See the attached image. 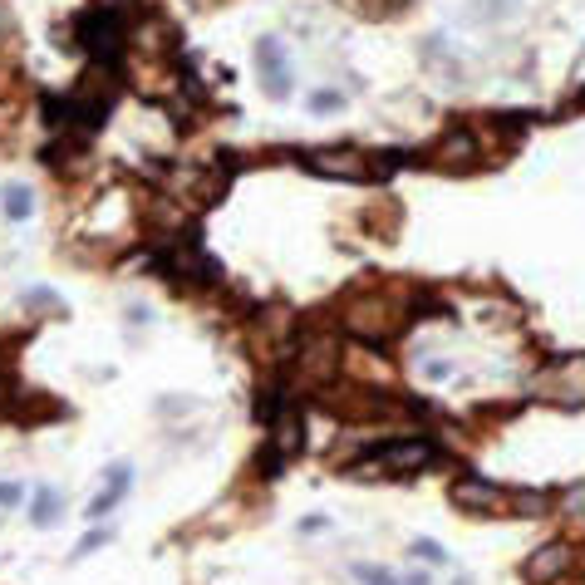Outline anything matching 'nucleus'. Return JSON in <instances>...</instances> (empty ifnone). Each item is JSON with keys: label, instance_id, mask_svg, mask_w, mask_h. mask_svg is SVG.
Instances as JSON below:
<instances>
[{"label": "nucleus", "instance_id": "ddd939ff", "mask_svg": "<svg viewBox=\"0 0 585 585\" xmlns=\"http://www.w3.org/2000/svg\"><path fill=\"white\" fill-rule=\"evenodd\" d=\"M345 109V94L340 89H315L310 94V114H340Z\"/></svg>", "mask_w": 585, "mask_h": 585}, {"label": "nucleus", "instance_id": "7ed1b4c3", "mask_svg": "<svg viewBox=\"0 0 585 585\" xmlns=\"http://www.w3.org/2000/svg\"><path fill=\"white\" fill-rule=\"evenodd\" d=\"M305 168L320 177H340V182H374L394 163H379V158H369L359 148H320V153H305Z\"/></svg>", "mask_w": 585, "mask_h": 585}, {"label": "nucleus", "instance_id": "9b49d317", "mask_svg": "<svg viewBox=\"0 0 585 585\" xmlns=\"http://www.w3.org/2000/svg\"><path fill=\"white\" fill-rule=\"evenodd\" d=\"M350 571L359 585H404V571H384V566H364V561H354Z\"/></svg>", "mask_w": 585, "mask_h": 585}, {"label": "nucleus", "instance_id": "f257e3e1", "mask_svg": "<svg viewBox=\"0 0 585 585\" xmlns=\"http://www.w3.org/2000/svg\"><path fill=\"white\" fill-rule=\"evenodd\" d=\"M433 463H443V453L428 438H384V443L364 448L350 468H345V477H354V482H364V477L379 482V477H409V472H423V468H433Z\"/></svg>", "mask_w": 585, "mask_h": 585}, {"label": "nucleus", "instance_id": "9d476101", "mask_svg": "<svg viewBox=\"0 0 585 585\" xmlns=\"http://www.w3.org/2000/svg\"><path fill=\"white\" fill-rule=\"evenodd\" d=\"M59 517H64V497L50 492V487H35V497H30V522L45 531V527H55Z\"/></svg>", "mask_w": 585, "mask_h": 585}, {"label": "nucleus", "instance_id": "f03ea898", "mask_svg": "<svg viewBox=\"0 0 585 585\" xmlns=\"http://www.w3.org/2000/svg\"><path fill=\"white\" fill-rule=\"evenodd\" d=\"M74 35H79V50L94 59V64H109L118 69V59L128 50V15L123 5H89L79 20H74Z\"/></svg>", "mask_w": 585, "mask_h": 585}, {"label": "nucleus", "instance_id": "4be33fe9", "mask_svg": "<svg viewBox=\"0 0 585 585\" xmlns=\"http://www.w3.org/2000/svg\"><path fill=\"white\" fill-rule=\"evenodd\" d=\"M453 585H472V581H453Z\"/></svg>", "mask_w": 585, "mask_h": 585}, {"label": "nucleus", "instance_id": "20e7f679", "mask_svg": "<svg viewBox=\"0 0 585 585\" xmlns=\"http://www.w3.org/2000/svg\"><path fill=\"white\" fill-rule=\"evenodd\" d=\"M158 271H163L168 281H177V286H212V276H217V266L207 261V251L197 246L192 232L168 241V251L158 256Z\"/></svg>", "mask_w": 585, "mask_h": 585}, {"label": "nucleus", "instance_id": "2eb2a0df", "mask_svg": "<svg viewBox=\"0 0 585 585\" xmlns=\"http://www.w3.org/2000/svg\"><path fill=\"white\" fill-rule=\"evenodd\" d=\"M114 541V531H89L79 546H74V556H89V551H99V546H109Z\"/></svg>", "mask_w": 585, "mask_h": 585}, {"label": "nucleus", "instance_id": "a211bd4d", "mask_svg": "<svg viewBox=\"0 0 585 585\" xmlns=\"http://www.w3.org/2000/svg\"><path fill=\"white\" fill-rule=\"evenodd\" d=\"M25 492H20V482H0V507H15Z\"/></svg>", "mask_w": 585, "mask_h": 585}, {"label": "nucleus", "instance_id": "6ab92c4d", "mask_svg": "<svg viewBox=\"0 0 585 585\" xmlns=\"http://www.w3.org/2000/svg\"><path fill=\"white\" fill-rule=\"evenodd\" d=\"M404 585H433V576L428 571H404Z\"/></svg>", "mask_w": 585, "mask_h": 585}, {"label": "nucleus", "instance_id": "39448f33", "mask_svg": "<svg viewBox=\"0 0 585 585\" xmlns=\"http://www.w3.org/2000/svg\"><path fill=\"white\" fill-rule=\"evenodd\" d=\"M448 497H453V507L468 512V517H507V512L517 507V492H507V487H497V482H487V477H458V482L448 487Z\"/></svg>", "mask_w": 585, "mask_h": 585}, {"label": "nucleus", "instance_id": "1a4fd4ad", "mask_svg": "<svg viewBox=\"0 0 585 585\" xmlns=\"http://www.w3.org/2000/svg\"><path fill=\"white\" fill-rule=\"evenodd\" d=\"M0 212H5L10 222H25V217L35 212V192H30L25 182H5V187H0Z\"/></svg>", "mask_w": 585, "mask_h": 585}, {"label": "nucleus", "instance_id": "f8f14e48", "mask_svg": "<svg viewBox=\"0 0 585 585\" xmlns=\"http://www.w3.org/2000/svg\"><path fill=\"white\" fill-rule=\"evenodd\" d=\"M409 556H418V561H428V566H453L448 546H438V541H428V536H418V541H409Z\"/></svg>", "mask_w": 585, "mask_h": 585}, {"label": "nucleus", "instance_id": "6e6552de", "mask_svg": "<svg viewBox=\"0 0 585 585\" xmlns=\"http://www.w3.org/2000/svg\"><path fill=\"white\" fill-rule=\"evenodd\" d=\"M438 158H443L448 168H468V163L482 158V148H477V138H472L468 128H453V133L438 143Z\"/></svg>", "mask_w": 585, "mask_h": 585}, {"label": "nucleus", "instance_id": "0eeeda50", "mask_svg": "<svg viewBox=\"0 0 585 585\" xmlns=\"http://www.w3.org/2000/svg\"><path fill=\"white\" fill-rule=\"evenodd\" d=\"M566 566H571V546H566V541H546V546H536L527 556L522 576H527V585H551Z\"/></svg>", "mask_w": 585, "mask_h": 585}, {"label": "nucleus", "instance_id": "4468645a", "mask_svg": "<svg viewBox=\"0 0 585 585\" xmlns=\"http://www.w3.org/2000/svg\"><path fill=\"white\" fill-rule=\"evenodd\" d=\"M561 512H566V517H585V482H571V487L561 492Z\"/></svg>", "mask_w": 585, "mask_h": 585}, {"label": "nucleus", "instance_id": "412c9836", "mask_svg": "<svg viewBox=\"0 0 585 585\" xmlns=\"http://www.w3.org/2000/svg\"><path fill=\"white\" fill-rule=\"evenodd\" d=\"M104 5H128V0H104Z\"/></svg>", "mask_w": 585, "mask_h": 585}, {"label": "nucleus", "instance_id": "423d86ee", "mask_svg": "<svg viewBox=\"0 0 585 585\" xmlns=\"http://www.w3.org/2000/svg\"><path fill=\"white\" fill-rule=\"evenodd\" d=\"M256 74H261L266 99H291L295 69H291V59H286V50H281L276 35H261V40H256Z\"/></svg>", "mask_w": 585, "mask_h": 585}, {"label": "nucleus", "instance_id": "f3484780", "mask_svg": "<svg viewBox=\"0 0 585 585\" xmlns=\"http://www.w3.org/2000/svg\"><path fill=\"white\" fill-rule=\"evenodd\" d=\"M315 531H330V517H325V512H310V517L300 522V536H315Z\"/></svg>", "mask_w": 585, "mask_h": 585}, {"label": "nucleus", "instance_id": "dca6fc26", "mask_svg": "<svg viewBox=\"0 0 585 585\" xmlns=\"http://www.w3.org/2000/svg\"><path fill=\"white\" fill-rule=\"evenodd\" d=\"M517 512H527V517H541V512H546V497H541V492H517Z\"/></svg>", "mask_w": 585, "mask_h": 585}, {"label": "nucleus", "instance_id": "aec40b11", "mask_svg": "<svg viewBox=\"0 0 585 585\" xmlns=\"http://www.w3.org/2000/svg\"><path fill=\"white\" fill-rule=\"evenodd\" d=\"M128 320L133 325H148V305H128Z\"/></svg>", "mask_w": 585, "mask_h": 585}]
</instances>
